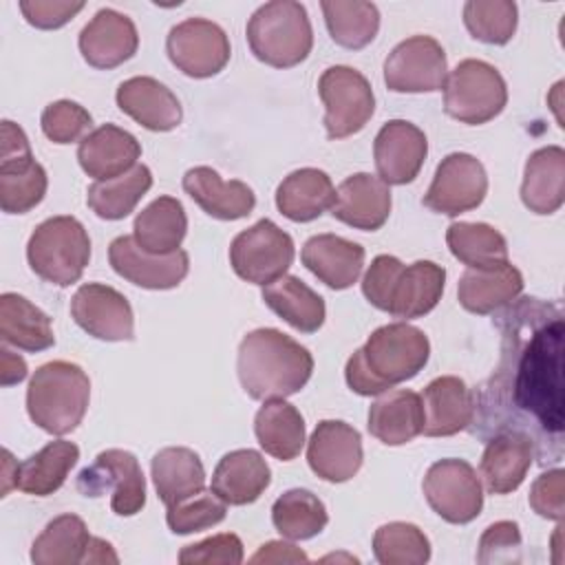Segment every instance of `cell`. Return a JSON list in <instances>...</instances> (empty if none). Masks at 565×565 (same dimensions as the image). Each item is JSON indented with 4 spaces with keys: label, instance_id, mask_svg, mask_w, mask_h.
<instances>
[{
    "label": "cell",
    "instance_id": "1",
    "mask_svg": "<svg viewBox=\"0 0 565 565\" xmlns=\"http://www.w3.org/2000/svg\"><path fill=\"white\" fill-rule=\"evenodd\" d=\"M501 360L475 395L468 426L477 437L519 430L534 441L541 463L563 455V313L541 298H521L497 316Z\"/></svg>",
    "mask_w": 565,
    "mask_h": 565
},
{
    "label": "cell",
    "instance_id": "2",
    "mask_svg": "<svg viewBox=\"0 0 565 565\" xmlns=\"http://www.w3.org/2000/svg\"><path fill=\"white\" fill-rule=\"evenodd\" d=\"M430 342L426 333L408 322H391L375 329L344 366L353 393L371 397L413 380L428 362Z\"/></svg>",
    "mask_w": 565,
    "mask_h": 565
},
{
    "label": "cell",
    "instance_id": "3",
    "mask_svg": "<svg viewBox=\"0 0 565 565\" xmlns=\"http://www.w3.org/2000/svg\"><path fill=\"white\" fill-rule=\"evenodd\" d=\"M236 373L252 399H285L309 382L313 358L287 333L263 327L241 340Z\"/></svg>",
    "mask_w": 565,
    "mask_h": 565
},
{
    "label": "cell",
    "instance_id": "4",
    "mask_svg": "<svg viewBox=\"0 0 565 565\" xmlns=\"http://www.w3.org/2000/svg\"><path fill=\"white\" fill-rule=\"evenodd\" d=\"M90 380L82 366L53 360L35 369L26 388V413L49 435L73 433L88 408Z\"/></svg>",
    "mask_w": 565,
    "mask_h": 565
},
{
    "label": "cell",
    "instance_id": "5",
    "mask_svg": "<svg viewBox=\"0 0 565 565\" xmlns=\"http://www.w3.org/2000/svg\"><path fill=\"white\" fill-rule=\"evenodd\" d=\"M245 33L254 57L274 68L298 66L313 46L307 9L296 0L265 2L252 13Z\"/></svg>",
    "mask_w": 565,
    "mask_h": 565
},
{
    "label": "cell",
    "instance_id": "6",
    "mask_svg": "<svg viewBox=\"0 0 565 565\" xmlns=\"http://www.w3.org/2000/svg\"><path fill=\"white\" fill-rule=\"evenodd\" d=\"M26 260L35 276L55 285L77 282L90 260V238L75 216H51L42 221L26 243Z\"/></svg>",
    "mask_w": 565,
    "mask_h": 565
},
{
    "label": "cell",
    "instance_id": "7",
    "mask_svg": "<svg viewBox=\"0 0 565 565\" xmlns=\"http://www.w3.org/2000/svg\"><path fill=\"white\" fill-rule=\"evenodd\" d=\"M508 104V86L501 73L483 60H461L446 77L444 110L448 117L479 126L494 119Z\"/></svg>",
    "mask_w": 565,
    "mask_h": 565
},
{
    "label": "cell",
    "instance_id": "8",
    "mask_svg": "<svg viewBox=\"0 0 565 565\" xmlns=\"http://www.w3.org/2000/svg\"><path fill=\"white\" fill-rule=\"evenodd\" d=\"M294 256V238L269 218H260L252 227L238 232L230 245V265L234 274L260 287L282 278L291 267Z\"/></svg>",
    "mask_w": 565,
    "mask_h": 565
},
{
    "label": "cell",
    "instance_id": "9",
    "mask_svg": "<svg viewBox=\"0 0 565 565\" xmlns=\"http://www.w3.org/2000/svg\"><path fill=\"white\" fill-rule=\"evenodd\" d=\"M49 188L46 170L33 159L24 130L4 119L0 150V207L7 214H26L42 203Z\"/></svg>",
    "mask_w": 565,
    "mask_h": 565
},
{
    "label": "cell",
    "instance_id": "10",
    "mask_svg": "<svg viewBox=\"0 0 565 565\" xmlns=\"http://www.w3.org/2000/svg\"><path fill=\"white\" fill-rule=\"evenodd\" d=\"M318 95L324 104V128L329 139L351 137L373 117V88L369 79L351 66H329L318 79Z\"/></svg>",
    "mask_w": 565,
    "mask_h": 565
},
{
    "label": "cell",
    "instance_id": "11",
    "mask_svg": "<svg viewBox=\"0 0 565 565\" xmlns=\"http://www.w3.org/2000/svg\"><path fill=\"white\" fill-rule=\"evenodd\" d=\"M84 497L110 492V508L119 516H132L146 505V477L137 457L121 448L102 450L95 461L77 477Z\"/></svg>",
    "mask_w": 565,
    "mask_h": 565
},
{
    "label": "cell",
    "instance_id": "12",
    "mask_svg": "<svg viewBox=\"0 0 565 565\" xmlns=\"http://www.w3.org/2000/svg\"><path fill=\"white\" fill-rule=\"evenodd\" d=\"M424 497L444 521L463 525L475 521L483 508V488L477 470L463 459L435 461L422 483Z\"/></svg>",
    "mask_w": 565,
    "mask_h": 565
},
{
    "label": "cell",
    "instance_id": "13",
    "mask_svg": "<svg viewBox=\"0 0 565 565\" xmlns=\"http://www.w3.org/2000/svg\"><path fill=\"white\" fill-rule=\"evenodd\" d=\"M166 53L183 75L205 79L218 75L227 66L232 49L227 33L216 22L188 18L170 29Z\"/></svg>",
    "mask_w": 565,
    "mask_h": 565
},
{
    "label": "cell",
    "instance_id": "14",
    "mask_svg": "<svg viewBox=\"0 0 565 565\" xmlns=\"http://www.w3.org/2000/svg\"><path fill=\"white\" fill-rule=\"evenodd\" d=\"M448 77L441 44L430 35L402 40L384 62V84L393 93H435Z\"/></svg>",
    "mask_w": 565,
    "mask_h": 565
},
{
    "label": "cell",
    "instance_id": "15",
    "mask_svg": "<svg viewBox=\"0 0 565 565\" xmlns=\"http://www.w3.org/2000/svg\"><path fill=\"white\" fill-rule=\"evenodd\" d=\"M488 174L483 163L468 152H452L441 159L422 203L446 216H459L483 203Z\"/></svg>",
    "mask_w": 565,
    "mask_h": 565
},
{
    "label": "cell",
    "instance_id": "16",
    "mask_svg": "<svg viewBox=\"0 0 565 565\" xmlns=\"http://www.w3.org/2000/svg\"><path fill=\"white\" fill-rule=\"evenodd\" d=\"M71 316L79 329L97 340L128 342L135 338L132 307L126 296L110 285H82L71 298Z\"/></svg>",
    "mask_w": 565,
    "mask_h": 565
},
{
    "label": "cell",
    "instance_id": "17",
    "mask_svg": "<svg viewBox=\"0 0 565 565\" xmlns=\"http://www.w3.org/2000/svg\"><path fill=\"white\" fill-rule=\"evenodd\" d=\"M362 437L342 419H322L307 441L309 468L329 483H342L362 468Z\"/></svg>",
    "mask_w": 565,
    "mask_h": 565
},
{
    "label": "cell",
    "instance_id": "18",
    "mask_svg": "<svg viewBox=\"0 0 565 565\" xmlns=\"http://www.w3.org/2000/svg\"><path fill=\"white\" fill-rule=\"evenodd\" d=\"M108 260L115 274L143 289H174L190 269L185 249L172 254H148L132 236H117L108 247Z\"/></svg>",
    "mask_w": 565,
    "mask_h": 565
},
{
    "label": "cell",
    "instance_id": "19",
    "mask_svg": "<svg viewBox=\"0 0 565 565\" xmlns=\"http://www.w3.org/2000/svg\"><path fill=\"white\" fill-rule=\"evenodd\" d=\"M426 154L428 141L424 130L406 119L386 121L373 141L375 168L386 185H406L415 181Z\"/></svg>",
    "mask_w": 565,
    "mask_h": 565
},
{
    "label": "cell",
    "instance_id": "20",
    "mask_svg": "<svg viewBox=\"0 0 565 565\" xmlns=\"http://www.w3.org/2000/svg\"><path fill=\"white\" fill-rule=\"evenodd\" d=\"M77 44L88 66L108 71L137 53L139 33L128 15L115 9H99L82 29Z\"/></svg>",
    "mask_w": 565,
    "mask_h": 565
},
{
    "label": "cell",
    "instance_id": "21",
    "mask_svg": "<svg viewBox=\"0 0 565 565\" xmlns=\"http://www.w3.org/2000/svg\"><path fill=\"white\" fill-rule=\"evenodd\" d=\"M115 99L121 113L152 132L174 130L183 119V108L177 95L166 84L148 75L121 82Z\"/></svg>",
    "mask_w": 565,
    "mask_h": 565
},
{
    "label": "cell",
    "instance_id": "22",
    "mask_svg": "<svg viewBox=\"0 0 565 565\" xmlns=\"http://www.w3.org/2000/svg\"><path fill=\"white\" fill-rule=\"evenodd\" d=\"M391 205V188L380 177L358 172L338 185L331 214L349 227L375 232L388 221Z\"/></svg>",
    "mask_w": 565,
    "mask_h": 565
},
{
    "label": "cell",
    "instance_id": "23",
    "mask_svg": "<svg viewBox=\"0 0 565 565\" xmlns=\"http://www.w3.org/2000/svg\"><path fill=\"white\" fill-rule=\"evenodd\" d=\"M141 157V143L128 130L104 124L90 130L77 148V161L82 170L95 181H110L137 166Z\"/></svg>",
    "mask_w": 565,
    "mask_h": 565
},
{
    "label": "cell",
    "instance_id": "24",
    "mask_svg": "<svg viewBox=\"0 0 565 565\" xmlns=\"http://www.w3.org/2000/svg\"><path fill=\"white\" fill-rule=\"evenodd\" d=\"M426 437H450L466 430L475 417V395L455 375L435 377L422 393Z\"/></svg>",
    "mask_w": 565,
    "mask_h": 565
},
{
    "label": "cell",
    "instance_id": "25",
    "mask_svg": "<svg viewBox=\"0 0 565 565\" xmlns=\"http://www.w3.org/2000/svg\"><path fill=\"white\" fill-rule=\"evenodd\" d=\"M183 190L205 214L218 221L245 218L256 205V194L247 183L238 179L223 181L210 166L190 168L183 174Z\"/></svg>",
    "mask_w": 565,
    "mask_h": 565
},
{
    "label": "cell",
    "instance_id": "26",
    "mask_svg": "<svg viewBox=\"0 0 565 565\" xmlns=\"http://www.w3.org/2000/svg\"><path fill=\"white\" fill-rule=\"evenodd\" d=\"M534 459V441L519 430H501L488 439L479 461V472L488 492L508 494L514 492Z\"/></svg>",
    "mask_w": 565,
    "mask_h": 565
},
{
    "label": "cell",
    "instance_id": "27",
    "mask_svg": "<svg viewBox=\"0 0 565 565\" xmlns=\"http://www.w3.org/2000/svg\"><path fill=\"white\" fill-rule=\"evenodd\" d=\"M302 265L327 287L349 289L364 267V247L338 234H316L300 252Z\"/></svg>",
    "mask_w": 565,
    "mask_h": 565
},
{
    "label": "cell",
    "instance_id": "28",
    "mask_svg": "<svg viewBox=\"0 0 565 565\" xmlns=\"http://www.w3.org/2000/svg\"><path fill=\"white\" fill-rule=\"evenodd\" d=\"M446 269L433 260H415L404 265L393 280L386 313L399 320L422 318L441 300Z\"/></svg>",
    "mask_w": 565,
    "mask_h": 565
},
{
    "label": "cell",
    "instance_id": "29",
    "mask_svg": "<svg viewBox=\"0 0 565 565\" xmlns=\"http://www.w3.org/2000/svg\"><path fill=\"white\" fill-rule=\"evenodd\" d=\"M271 483V470L258 450L241 448L221 457L212 472V492L227 505L254 503Z\"/></svg>",
    "mask_w": 565,
    "mask_h": 565
},
{
    "label": "cell",
    "instance_id": "30",
    "mask_svg": "<svg viewBox=\"0 0 565 565\" xmlns=\"http://www.w3.org/2000/svg\"><path fill=\"white\" fill-rule=\"evenodd\" d=\"M366 428L386 446L413 441L424 428L422 395L411 388H393L382 393L369 408Z\"/></svg>",
    "mask_w": 565,
    "mask_h": 565
},
{
    "label": "cell",
    "instance_id": "31",
    "mask_svg": "<svg viewBox=\"0 0 565 565\" xmlns=\"http://www.w3.org/2000/svg\"><path fill=\"white\" fill-rule=\"evenodd\" d=\"M523 291V276L512 263L490 269L468 267L457 285L459 305L477 316L494 313L514 302Z\"/></svg>",
    "mask_w": 565,
    "mask_h": 565
},
{
    "label": "cell",
    "instance_id": "32",
    "mask_svg": "<svg viewBox=\"0 0 565 565\" xmlns=\"http://www.w3.org/2000/svg\"><path fill=\"white\" fill-rule=\"evenodd\" d=\"M521 201L534 214H554L565 201V150L545 146L534 150L523 170Z\"/></svg>",
    "mask_w": 565,
    "mask_h": 565
},
{
    "label": "cell",
    "instance_id": "33",
    "mask_svg": "<svg viewBox=\"0 0 565 565\" xmlns=\"http://www.w3.org/2000/svg\"><path fill=\"white\" fill-rule=\"evenodd\" d=\"M157 497L166 508L181 503L205 490V468L201 457L185 446L161 448L150 463Z\"/></svg>",
    "mask_w": 565,
    "mask_h": 565
},
{
    "label": "cell",
    "instance_id": "34",
    "mask_svg": "<svg viewBox=\"0 0 565 565\" xmlns=\"http://www.w3.org/2000/svg\"><path fill=\"white\" fill-rule=\"evenodd\" d=\"M335 188L331 177L318 168H300L289 172L276 190V207L296 223H309L331 210Z\"/></svg>",
    "mask_w": 565,
    "mask_h": 565
},
{
    "label": "cell",
    "instance_id": "35",
    "mask_svg": "<svg viewBox=\"0 0 565 565\" xmlns=\"http://www.w3.org/2000/svg\"><path fill=\"white\" fill-rule=\"evenodd\" d=\"M188 232V216L179 199L159 196L146 205L132 225L135 243L148 254H172Z\"/></svg>",
    "mask_w": 565,
    "mask_h": 565
},
{
    "label": "cell",
    "instance_id": "36",
    "mask_svg": "<svg viewBox=\"0 0 565 565\" xmlns=\"http://www.w3.org/2000/svg\"><path fill=\"white\" fill-rule=\"evenodd\" d=\"M0 338L2 344L38 353L55 344L51 318L20 294L0 296Z\"/></svg>",
    "mask_w": 565,
    "mask_h": 565
},
{
    "label": "cell",
    "instance_id": "37",
    "mask_svg": "<svg viewBox=\"0 0 565 565\" xmlns=\"http://www.w3.org/2000/svg\"><path fill=\"white\" fill-rule=\"evenodd\" d=\"M77 459L79 448L73 441H49L35 455L15 466V488L33 497H49L64 486Z\"/></svg>",
    "mask_w": 565,
    "mask_h": 565
},
{
    "label": "cell",
    "instance_id": "38",
    "mask_svg": "<svg viewBox=\"0 0 565 565\" xmlns=\"http://www.w3.org/2000/svg\"><path fill=\"white\" fill-rule=\"evenodd\" d=\"M263 302L300 333H316L324 324L327 307L320 294L305 285L298 276H282L263 287Z\"/></svg>",
    "mask_w": 565,
    "mask_h": 565
},
{
    "label": "cell",
    "instance_id": "39",
    "mask_svg": "<svg viewBox=\"0 0 565 565\" xmlns=\"http://www.w3.org/2000/svg\"><path fill=\"white\" fill-rule=\"evenodd\" d=\"M254 433L260 448L280 461L296 459L307 441L300 411L285 399H267L258 408Z\"/></svg>",
    "mask_w": 565,
    "mask_h": 565
},
{
    "label": "cell",
    "instance_id": "40",
    "mask_svg": "<svg viewBox=\"0 0 565 565\" xmlns=\"http://www.w3.org/2000/svg\"><path fill=\"white\" fill-rule=\"evenodd\" d=\"M90 539L86 523L77 514H60L33 541L31 561L35 565L86 563Z\"/></svg>",
    "mask_w": 565,
    "mask_h": 565
},
{
    "label": "cell",
    "instance_id": "41",
    "mask_svg": "<svg viewBox=\"0 0 565 565\" xmlns=\"http://www.w3.org/2000/svg\"><path fill=\"white\" fill-rule=\"evenodd\" d=\"M446 243L450 254L472 269H490L508 263V241L488 223H450Z\"/></svg>",
    "mask_w": 565,
    "mask_h": 565
},
{
    "label": "cell",
    "instance_id": "42",
    "mask_svg": "<svg viewBox=\"0 0 565 565\" xmlns=\"http://www.w3.org/2000/svg\"><path fill=\"white\" fill-rule=\"evenodd\" d=\"M152 188V172L148 166L137 163L130 172L110 179V181H95L86 192L88 207L106 221L126 218L141 196Z\"/></svg>",
    "mask_w": 565,
    "mask_h": 565
},
{
    "label": "cell",
    "instance_id": "43",
    "mask_svg": "<svg viewBox=\"0 0 565 565\" xmlns=\"http://www.w3.org/2000/svg\"><path fill=\"white\" fill-rule=\"evenodd\" d=\"M329 35L344 49H364L380 29V11L373 2L362 0H324L320 2Z\"/></svg>",
    "mask_w": 565,
    "mask_h": 565
},
{
    "label": "cell",
    "instance_id": "44",
    "mask_svg": "<svg viewBox=\"0 0 565 565\" xmlns=\"http://www.w3.org/2000/svg\"><path fill=\"white\" fill-rule=\"evenodd\" d=\"M271 523L285 539L307 541L327 527L329 514L324 503L313 492L294 488L274 501Z\"/></svg>",
    "mask_w": 565,
    "mask_h": 565
},
{
    "label": "cell",
    "instance_id": "45",
    "mask_svg": "<svg viewBox=\"0 0 565 565\" xmlns=\"http://www.w3.org/2000/svg\"><path fill=\"white\" fill-rule=\"evenodd\" d=\"M373 556L382 565H422L430 558V541L417 525L391 521L375 530Z\"/></svg>",
    "mask_w": 565,
    "mask_h": 565
},
{
    "label": "cell",
    "instance_id": "46",
    "mask_svg": "<svg viewBox=\"0 0 565 565\" xmlns=\"http://www.w3.org/2000/svg\"><path fill=\"white\" fill-rule=\"evenodd\" d=\"M519 11L512 0H468L463 24L468 33L486 44H508L516 31Z\"/></svg>",
    "mask_w": 565,
    "mask_h": 565
},
{
    "label": "cell",
    "instance_id": "47",
    "mask_svg": "<svg viewBox=\"0 0 565 565\" xmlns=\"http://www.w3.org/2000/svg\"><path fill=\"white\" fill-rule=\"evenodd\" d=\"M227 516V503L212 490L199 492L181 503H174L166 512V523L174 534H192L218 525Z\"/></svg>",
    "mask_w": 565,
    "mask_h": 565
},
{
    "label": "cell",
    "instance_id": "48",
    "mask_svg": "<svg viewBox=\"0 0 565 565\" xmlns=\"http://www.w3.org/2000/svg\"><path fill=\"white\" fill-rule=\"evenodd\" d=\"M40 126H42V132L46 135V139L64 146V143L82 141L93 126V117L77 102L57 99V102H51L42 110Z\"/></svg>",
    "mask_w": 565,
    "mask_h": 565
},
{
    "label": "cell",
    "instance_id": "49",
    "mask_svg": "<svg viewBox=\"0 0 565 565\" xmlns=\"http://www.w3.org/2000/svg\"><path fill=\"white\" fill-rule=\"evenodd\" d=\"M181 565H238L243 563V543L236 534L223 532L207 536L199 543L185 545L179 552Z\"/></svg>",
    "mask_w": 565,
    "mask_h": 565
},
{
    "label": "cell",
    "instance_id": "50",
    "mask_svg": "<svg viewBox=\"0 0 565 565\" xmlns=\"http://www.w3.org/2000/svg\"><path fill=\"white\" fill-rule=\"evenodd\" d=\"M479 563H519L521 561V532L514 521H497L486 527L479 539Z\"/></svg>",
    "mask_w": 565,
    "mask_h": 565
},
{
    "label": "cell",
    "instance_id": "51",
    "mask_svg": "<svg viewBox=\"0 0 565 565\" xmlns=\"http://www.w3.org/2000/svg\"><path fill=\"white\" fill-rule=\"evenodd\" d=\"M402 267H404V263L391 254H380L371 260V265L362 278V294L375 309L386 311L393 280Z\"/></svg>",
    "mask_w": 565,
    "mask_h": 565
},
{
    "label": "cell",
    "instance_id": "52",
    "mask_svg": "<svg viewBox=\"0 0 565 565\" xmlns=\"http://www.w3.org/2000/svg\"><path fill=\"white\" fill-rule=\"evenodd\" d=\"M563 477L565 472L561 468L547 470L543 475L536 477V481L532 483L530 490V508L543 516V519H552V521H563L565 514V503H563Z\"/></svg>",
    "mask_w": 565,
    "mask_h": 565
},
{
    "label": "cell",
    "instance_id": "53",
    "mask_svg": "<svg viewBox=\"0 0 565 565\" xmlns=\"http://www.w3.org/2000/svg\"><path fill=\"white\" fill-rule=\"evenodd\" d=\"M84 9V2L66 0H22L20 11L24 20L35 29H60Z\"/></svg>",
    "mask_w": 565,
    "mask_h": 565
},
{
    "label": "cell",
    "instance_id": "54",
    "mask_svg": "<svg viewBox=\"0 0 565 565\" xmlns=\"http://www.w3.org/2000/svg\"><path fill=\"white\" fill-rule=\"evenodd\" d=\"M309 556L287 541H269L263 543L254 556H249V563H307Z\"/></svg>",
    "mask_w": 565,
    "mask_h": 565
},
{
    "label": "cell",
    "instance_id": "55",
    "mask_svg": "<svg viewBox=\"0 0 565 565\" xmlns=\"http://www.w3.org/2000/svg\"><path fill=\"white\" fill-rule=\"evenodd\" d=\"M0 353H2V371H0L2 386H11V384L22 382L26 377V362L18 353H11L7 349V344H2Z\"/></svg>",
    "mask_w": 565,
    "mask_h": 565
},
{
    "label": "cell",
    "instance_id": "56",
    "mask_svg": "<svg viewBox=\"0 0 565 565\" xmlns=\"http://www.w3.org/2000/svg\"><path fill=\"white\" fill-rule=\"evenodd\" d=\"M117 554L113 552V545L104 539H90V547H88V556L86 563H117Z\"/></svg>",
    "mask_w": 565,
    "mask_h": 565
}]
</instances>
